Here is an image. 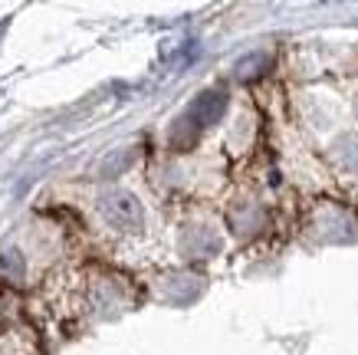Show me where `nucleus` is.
Returning a JSON list of instances; mask_svg holds the SVG:
<instances>
[{
  "mask_svg": "<svg viewBox=\"0 0 358 355\" xmlns=\"http://www.w3.org/2000/svg\"><path fill=\"white\" fill-rule=\"evenodd\" d=\"M224 109H227V96L217 92V89H210V92H201V96L187 106L181 122H187L191 129H204V125H210V122H217V118L224 116Z\"/></svg>",
  "mask_w": 358,
  "mask_h": 355,
  "instance_id": "f03ea898",
  "label": "nucleus"
},
{
  "mask_svg": "<svg viewBox=\"0 0 358 355\" xmlns=\"http://www.w3.org/2000/svg\"><path fill=\"white\" fill-rule=\"evenodd\" d=\"M129 162H131V155H129V151H122L119 158H112V162H106V165H102V172H106V174H112V172H122V168H125V165H129Z\"/></svg>",
  "mask_w": 358,
  "mask_h": 355,
  "instance_id": "423d86ee",
  "label": "nucleus"
},
{
  "mask_svg": "<svg viewBox=\"0 0 358 355\" xmlns=\"http://www.w3.org/2000/svg\"><path fill=\"white\" fill-rule=\"evenodd\" d=\"M99 211L109 221V227L122 234H135L145 224V207L131 191H106L99 197Z\"/></svg>",
  "mask_w": 358,
  "mask_h": 355,
  "instance_id": "f257e3e1",
  "label": "nucleus"
},
{
  "mask_svg": "<svg viewBox=\"0 0 358 355\" xmlns=\"http://www.w3.org/2000/svg\"><path fill=\"white\" fill-rule=\"evenodd\" d=\"M0 270L7 273V277H13V280H20V273H23V260H20V253H3L0 257Z\"/></svg>",
  "mask_w": 358,
  "mask_h": 355,
  "instance_id": "20e7f679",
  "label": "nucleus"
},
{
  "mask_svg": "<svg viewBox=\"0 0 358 355\" xmlns=\"http://www.w3.org/2000/svg\"><path fill=\"white\" fill-rule=\"evenodd\" d=\"M338 155H342L348 165H358V139H342L338 141Z\"/></svg>",
  "mask_w": 358,
  "mask_h": 355,
  "instance_id": "39448f33",
  "label": "nucleus"
},
{
  "mask_svg": "<svg viewBox=\"0 0 358 355\" xmlns=\"http://www.w3.org/2000/svg\"><path fill=\"white\" fill-rule=\"evenodd\" d=\"M266 63H270V60H266L263 53H253V56H247V60H240L237 63V76L240 79H253V76L263 73L260 66H266Z\"/></svg>",
  "mask_w": 358,
  "mask_h": 355,
  "instance_id": "7ed1b4c3",
  "label": "nucleus"
}]
</instances>
